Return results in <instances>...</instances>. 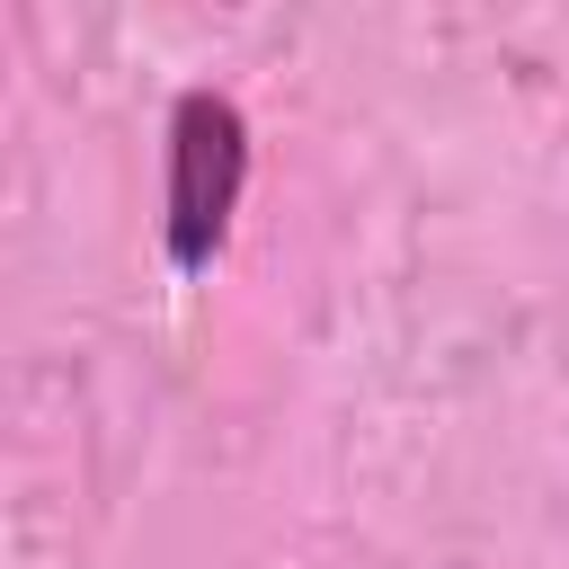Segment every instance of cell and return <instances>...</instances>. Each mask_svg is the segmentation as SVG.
Segmentation results:
<instances>
[{"label": "cell", "instance_id": "6da1fadb", "mask_svg": "<svg viewBox=\"0 0 569 569\" xmlns=\"http://www.w3.org/2000/svg\"><path fill=\"white\" fill-rule=\"evenodd\" d=\"M240 187H249V116H240V98L178 89V107H169V196H160V249H169V267L196 276V267L222 258Z\"/></svg>", "mask_w": 569, "mask_h": 569}]
</instances>
